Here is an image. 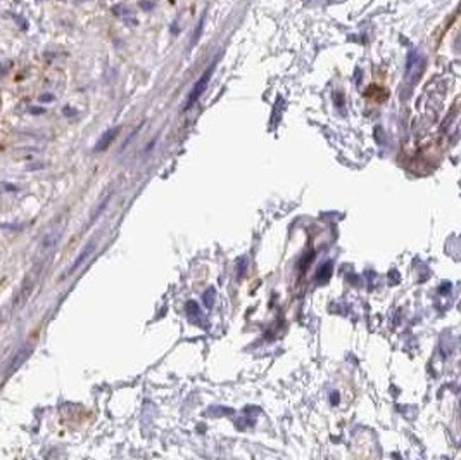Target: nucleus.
<instances>
[{"label": "nucleus", "mask_w": 461, "mask_h": 460, "mask_svg": "<svg viewBox=\"0 0 461 460\" xmlns=\"http://www.w3.org/2000/svg\"><path fill=\"white\" fill-rule=\"evenodd\" d=\"M213 71H215V62L208 66V69L202 73V76L197 80L195 85H193V88L190 90V94H189V97H187L185 106H183V109H185V111L192 108V106L200 99V95L206 92V88H208V85H209V80H211V76H213Z\"/></svg>", "instance_id": "f257e3e1"}, {"label": "nucleus", "mask_w": 461, "mask_h": 460, "mask_svg": "<svg viewBox=\"0 0 461 460\" xmlns=\"http://www.w3.org/2000/svg\"><path fill=\"white\" fill-rule=\"evenodd\" d=\"M423 64H425V61H423V58L418 54V52L416 51L409 52V54H407V59H406V78L407 80L418 78L423 71Z\"/></svg>", "instance_id": "f03ea898"}, {"label": "nucleus", "mask_w": 461, "mask_h": 460, "mask_svg": "<svg viewBox=\"0 0 461 460\" xmlns=\"http://www.w3.org/2000/svg\"><path fill=\"white\" fill-rule=\"evenodd\" d=\"M31 351H33V348H31V345H25V346H21V348L16 351V355H14V358L11 360V363H9V367H7V372H5V375H11L12 372H16L19 369V367L23 365V363L28 360V356L31 355Z\"/></svg>", "instance_id": "7ed1b4c3"}, {"label": "nucleus", "mask_w": 461, "mask_h": 460, "mask_svg": "<svg viewBox=\"0 0 461 460\" xmlns=\"http://www.w3.org/2000/svg\"><path fill=\"white\" fill-rule=\"evenodd\" d=\"M93 249H95V241H90L88 244H86L85 248H83V251L78 255V258H76L75 261H73V265L69 266V268L64 272V275H62V279H64V277H68V275H71V273H75L76 270H78L80 266H81L83 263L86 261V258H88V256L92 255V253H93Z\"/></svg>", "instance_id": "20e7f679"}, {"label": "nucleus", "mask_w": 461, "mask_h": 460, "mask_svg": "<svg viewBox=\"0 0 461 460\" xmlns=\"http://www.w3.org/2000/svg\"><path fill=\"white\" fill-rule=\"evenodd\" d=\"M59 237H61V229H52L50 232H47L45 237L42 239V255H49L52 249L57 246Z\"/></svg>", "instance_id": "39448f33"}, {"label": "nucleus", "mask_w": 461, "mask_h": 460, "mask_svg": "<svg viewBox=\"0 0 461 460\" xmlns=\"http://www.w3.org/2000/svg\"><path fill=\"white\" fill-rule=\"evenodd\" d=\"M118 133H119V126H116V128H111V130H108V132L102 133V135H100V139L97 141V144H95V152L106 151V149L111 145V142L116 139V135H118Z\"/></svg>", "instance_id": "423d86ee"}, {"label": "nucleus", "mask_w": 461, "mask_h": 460, "mask_svg": "<svg viewBox=\"0 0 461 460\" xmlns=\"http://www.w3.org/2000/svg\"><path fill=\"white\" fill-rule=\"evenodd\" d=\"M109 199H111V194H109V196H106V198H104V201H102V202H100L99 206H97V209H95V211H93V215H92V220H90V222H95V220L99 218V216H100V213L104 211V209H106V206H108Z\"/></svg>", "instance_id": "0eeeda50"}, {"label": "nucleus", "mask_w": 461, "mask_h": 460, "mask_svg": "<svg viewBox=\"0 0 461 460\" xmlns=\"http://www.w3.org/2000/svg\"><path fill=\"white\" fill-rule=\"evenodd\" d=\"M54 101H55L54 94H42L40 95V102H47V104H49V102H54Z\"/></svg>", "instance_id": "6e6552de"}, {"label": "nucleus", "mask_w": 461, "mask_h": 460, "mask_svg": "<svg viewBox=\"0 0 461 460\" xmlns=\"http://www.w3.org/2000/svg\"><path fill=\"white\" fill-rule=\"evenodd\" d=\"M42 168H43L42 163H31V165L26 166V170H28V172H35V170H42Z\"/></svg>", "instance_id": "1a4fd4ad"}, {"label": "nucleus", "mask_w": 461, "mask_h": 460, "mask_svg": "<svg viewBox=\"0 0 461 460\" xmlns=\"http://www.w3.org/2000/svg\"><path fill=\"white\" fill-rule=\"evenodd\" d=\"M29 113H31V115H43L45 109L43 108H29Z\"/></svg>", "instance_id": "9d476101"}, {"label": "nucleus", "mask_w": 461, "mask_h": 460, "mask_svg": "<svg viewBox=\"0 0 461 460\" xmlns=\"http://www.w3.org/2000/svg\"><path fill=\"white\" fill-rule=\"evenodd\" d=\"M62 113H64L66 116H75L76 115V111L73 108H64V111H62Z\"/></svg>", "instance_id": "9b49d317"}]
</instances>
